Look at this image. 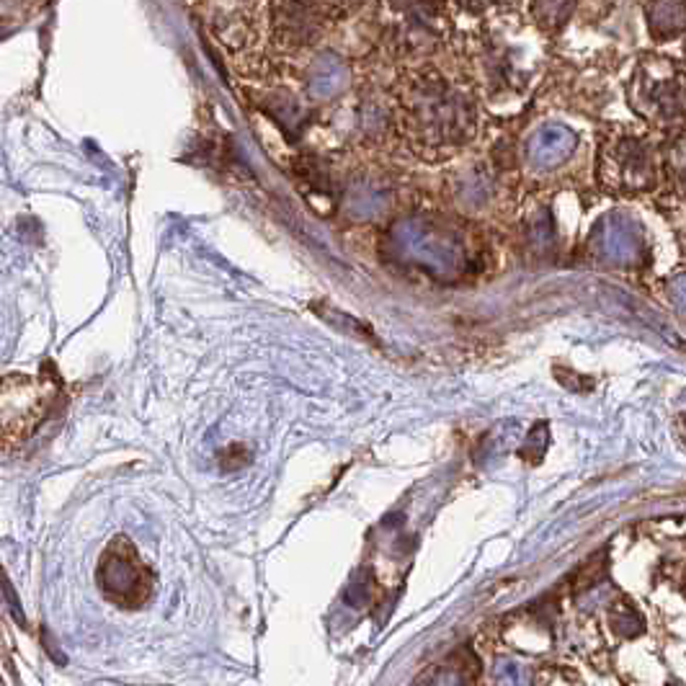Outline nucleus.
<instances>
[{
	"label": "nucleus",
	"instance_id": "12",
	"mask_svg": "<svg viewBox=\"0 0 686 686\" xmlns=\"http://www.w3.org/2000/svg\"><path fill=\"white\" fill-rule=\"evenodd\" d=\"M576 0H534V19L544 32H557L571 19Z\"/></svg>",
	"mask_w": 686,
	"mask_h": 686
},
{
	"label": "nucleus",
	"instance_id": "8",
	"mask_svg": "<svg viewBox=\"0 0 686 686\" xmlns=\"http://www.w3.org/2000/svg\"><path fill=\"white\" fill-rule=\"evenodd\" d=\"M648 29L655 40H674L686 29L684 0H653L648 9Z\"/></svg>",
	"mask_w": 686,
	"mask_h": 686
},
{
	"label": "nucleus",
	"instance_id": "6",
	"mask_svg": "<svg viewBox=\"0 0 686 686\" xmlns=\"http://www.w3.org/2000/svg\"><path fill=\"white\" fill-rule=\"evenodd\" d=\"M328 11L325 0H274L268 21H272L274 36L281 47L297 49L308 47L325 32Z\"/></svg>",
	"mask_w": 686,
	"mask_h": 686
},
{
	"label": "nucleus",
	"instance_id": "2",
	"mask_svg": "<svg viewBox=\"0 0 686 686\" xmlns=\"http://www.w3.org/2000/svg\"><path fill=\"white\" fill-rule=\"evenodd\" d=\"M632 111L659 130L686 124V76L663 57L640 59L628 84Z\"/></svg>",
	"mask_w": 686,
	"mask_h": 686
},
{
	"label": "nucleus",
	"instance_id": "5",
	"mask_svg": "<svg viewBox=\"0 0 686 686\" xmlns=\"http://www.w3.org/2000/svg\"><path fill=\"white\" fill-rule=\"evenodd\" d=\"M49 395L32 377H9L0 383V436L21 439L44 419Z\"/></svg>",
	"mask_w": 686,
	"mask_h": 686
},
{
	"label": "nucleus",
	"instance_id": "7",
	"mask_svg": "<svg viewBox=\"0 0 686 686\" xmlns=\"http://www.w3.org/2000/svg\"><path fill=\"white\" fill-rule=\"evenodd\" d=\"M101 580L111 599L122 604H134L143 599V568H140V563L134 561L126 547H122V553L111 550L107 555L101 568Z\"/></svg>",
	"mask_w": 686,
	"mask_h": 686
},
{
	"label": "nucleus",
	"instance_id": "1",
	"mask_svg": "<svg viewBox=\"0 0 686 686\" xmlns=\"http://www.w3.org/2000/svg\"><path fill=\"white\" fill-rule=\"evenodd\" d=\"M400 126L416 153L446 158L475 134V103L439 76H419L400 93Z\"/></svg>",
	"mask_w": 686,
	"mask_h": 686
},
{
	"label": "nucleus",
	"instance_id": "10",
	"mask_svg": "<svg viewBox=\"0 0 686 686\" xmlns=\"http://www.w3.org/2000/svg\"><path fill=\"white\" fill-rule=\"evenodd\" d=\"M346 80H348L346 65H343L339 57L323 55L316 65H312L310 93L316 96V99H328V96L339 93L341 88L346 86Z\"/></svg>",
	"mask_w": 686,
	"mask_h": 686
},
{
	"label": "nucleus",
	"instance_id": "15",
	"mask_svg": "<svg viewBox=\"0 0 686 686\" xmlns=\"http://www.w3.org/2000/svg\"><path fill=\"white\" fill-rule=\"evenodd\" d=\"M684 55H686V44H684Z\"/></svg>",
	"mask_w": 686,
	"mask_h": 686
},
{
	"label": "nucleus",
	"instance_id": "4",
	"mask_svg": "<svg viewBox=\"0 0 686 686\" xmlns=\"http://www.w3.org/2000/svg\"><path fill=\"white\" fill-rule=\"evenodd\" d=\"M204 19L228 49L248 52L264 36L268 9L264 0H204Z\"/></svg>",
	"mask_w": 686,
	"mask_h": 686
},
{
	"label": "nucleus",
	"instance_id": "14",
	"mask_svg": "<svg viewBox=\"0 0 686 686\" xmlns=\"http://www.w3.org/2000/svg\"><path fill=\"white\" fill-rule=\"evenodd\" d=\"M682 586H684V596H686V571H684V580H682Z\"/></svg>",
	"mask_w": 686,
	"mask_h": 686
},
{
	"label": "nucleus",
	"instance_id": "13",
	"mask_svg": "<svg viewBox=\"0 0 686 686\" xmlns=\"http://www.w3.org/2000/svg\"><path fill=\"white\" fill-rule=\"evenodd\" d=\"M457 3L462 5V9L480 13V11H486V9H494V5L501 3V0H457Z\"/></svg>",
	"mask_w": 686,
	"mask_h": 686
},
{
	"label": "nucleus",
	"instance_id": "3",
	"mask_svg": "<svg viewBox=\"0 0 686 686\" xmlns=\"http://www.w3.org/2000/svg\"><path fill=\"white\" fill-rule=\"evenodd\" d=\"M596 176L601 189L617 197H640L661 181V161L653 145L640 134H615L599 147Z\"/></svg>",
	"mask_w": 686,
	"mask_h": 686
},
{
	"label": "nucleus",
	"instance_id": "11",
	"mask_svg": "<svg viewBox=\"0 0 686 686\" xmlns=\"http://www.w3.org/2000/svg\"><path fill=\"white\" fill-rule=\"evenodd\" d=\"M663 170H666L671 186H674L676 193H682L686 199V132L676 134L671 140L666 155H663Z\"/></svg>",
	"mask_w": 686,
	"mask_h": 686
},
{
	"label": "nucleus",
	"instance_id": "9",
	"mask_svg": "<svg viewBox=\"0 0 686 686\" xmlns=\"http://www.w3.org/2000/svg\"><path fill=\"white\" fill-rule=\"evenodd\" d=\"M573 145H576V137H573L565 126H547V130H542L532 140L529 153H532L534 163L547 166V163H557L561 158H565V155L573 151Z\"/></svg>",
	"mask_w": 686,
	"mask_h": 686
}]
</instances>
